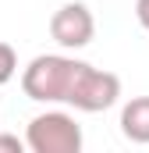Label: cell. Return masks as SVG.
Segmentation results:
<instances>
[{"mask_svg": "<svg viewBox=\"0 0 149 153\" xmlns=\"http://www.w3.org/2000/svg\"><path fill=\"white\" fill-rule=\"evenodd\" d=\"M21 93L36 103H64L82 114H100L117 103L121 78L68 53H39L21 71Z\"/></svg>", "mask_w": 149, "mask_h": 153, "instance_id": "6da1fadb", "label": "cell"}, {"mask_svg": "<svg viewBox=\"0 0 149 153\" xmlns=\"http://www.w3.org/2000/svg\"><path fill=\"white\" fill-rule=\"evenodd\" d=\"M25 143L32 153H78L82 150V125L68 111H43L29 121Z\"/></svg>", "mask_w": 149, "mask_h": 153, "instance_id": "7a4b0ae2", "label": "cell"}, {"mask_svg": "<svg viewBox=\"0 0 149 153\" xmlns=\"http://www.w3.org/2000/svg\"><path fill=\"white\" fill-rule=\"evenodd\" d=\"M50 36L60 50H85L96 39V18L82 0H68L50 18Z\"/></svg>", "mask_w": 149, "mask_h": 153, "instance_id": "3957f363", "label": "cell"}, {"mask_svg": "<svg viewBox=\"0 0 149 153\" xmlns=\"http://www.w3.org/2000/svg\"><path fill=\"white\" fill-rule=\"evenodd\" d=\"M121 135L128 143L149 146V96H131L121 107Z\"/></svg>", "mask_w": 149, "mask_h": 153, "instance_id": "277c9868", "label": "cell"}, {"mask_svg": "<svg viewBox=\"0 0 149 153\" xmlns=\"http://www.w3.org/2000/svg\"><path fill=\"white\" fill-rule=\"evenodd\" d=\"M14 75H18V53H14L11 43L0 39V85H7Z\"/></svg>", "mask_w": 149, "mask_h": 153, "instance_id": "5b68a950", "label": "cell"}, {"mask_svg": "<svg viewBox=\"0 0 149 153\" xmlns=\"http://www.w3.org/2000/svg\"><path fill=\"white\" fill-rule=\"evenodd\" d=\"M0 150L21 153V150H29V143H25V139H18V135H11V132H0Z\"/></svg>", "mask_w": 149, "mask_h": 153, "instance_id": "8992f818", "label": "cell"}, {"mask_svg": "<svg viewBox=\"0 0 149 153\" xmlns=\"http://www.w3.org/2000/svg\"><path fill=\"white\" fill-rule=\"evenodd\" d=\"M135 18H139V25L149 32V0H135Z\"/></svg>", "mask_w": 149, "mask_h": 153, "instance_id": "52a82bcc", "label": "cell"}]
</instances>
